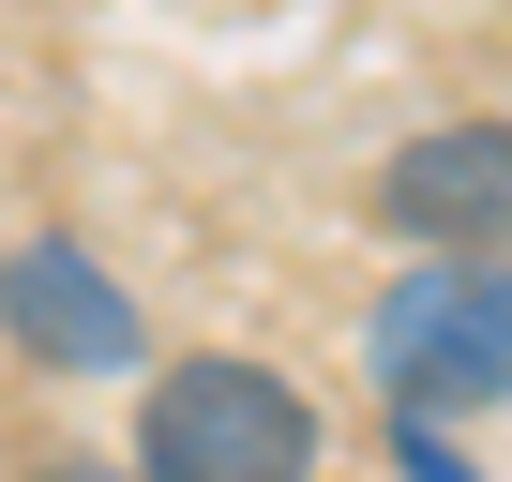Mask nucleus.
<instances>
[{
  "label": "nucleus",
  "instance_id": "39448f33",
  "mask_svg": "<svg viewBox=\"0 0 512 482\" xmlns=\"http://www.w3.org/2000/svg\"><path fill=\"white\" fill-rule=\"evenodd\" d=\"M46 482H136V467H91V452H61V467H46Z\"/></svg>",
  "mask_w": 512,
  "mask_h": 482
},
{
  "label": "nucleus",
  "instance_id": "20e7f679",
  "mask_svg": "<svg viewBox=\"0 0 512 482\" xmlns=\"http://www.w3.org/2000/svg\"><path fill=\"white\" fill-rule=\"evenodd\" d=\"M377 226L422 257H512V121H422L377 166Z\"/></svg>",
  "mask_w": 512,
  "mask_h": 482
},
{
  "label": "nucleus",
  "instance_id": "7ed1b4c3",
  "mask_svg": "<svg viewBox=\"0 0 512 482\" xmlns=\"http://www.w3.org/2000/svg\"><path fill=\"white\" fill-rule=\"evenodd\" d=\"M0 332H16V362H46V377H136L151 362L136 287L91 257V241H61V226L0 257Z\"/></svg>",
  "mask_w": 512,
  "mask_h": 482
},
{
  "label": "nucleus",
  "instance_id": "f03ea898",
  "mask_svg": "<svg viewBox=\"0 0 512 482\" xmlns=\"http://www.w3.org/2000/svg\"><path fill=\"white\" fill-rule=\"evenodd\" d=\"M362 377L392 392V422L512 407V257H422L407 287H377V317H362Z\"/></svg>",
  "mask_w": 512,
  "mask_h": 482
},
{
  "label": "nucleus",
  "instance_id": "f257e3e1",
  "mask_svg": "<svg viewBox=\"0 0 512 482\" xmlns=\"http://www.w3.org/2000/svg\"><path fill=\"white\" fill-rule=\"evenodd\" d=\"M317 467H332L317 392L256 347H181L136 392V482H317Z\"/></svg>",
  "mask_w": 512,
  "mask_h": 482
}]
</instances>
